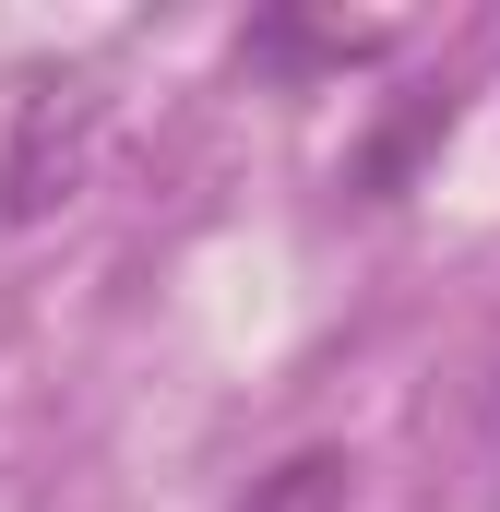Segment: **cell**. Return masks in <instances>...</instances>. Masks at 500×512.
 <instances>
[{"instance_id": "obj_1", "label": "cell", "mask_w": 500, "mask_h": 512, "mask_svg": "<svg viewBox=\"0 0 500 512\" xmlns=\"http://www.w3.org/2000/svg\"><path fill=\"white\" fill-rule=\"evenodd\" d=\"M96 143H108V84L96 72H36L24 108H12V143H0V215L48 227L60 203H84Z\"/></svg>"}, {"instance_id": "obj_2", "label": "cell", "mask_w": 500, "mask_h": 512, "mask_svg": "<svg viewBox=\"0 0 500 512\" xmlns=\"http://www.w3.org/2000/svg\"><path fill=\"white\" fill-rule=\"evenodd\" d=\"M346 477H358V465H346L334 441H310V453L262 465V477H250V489H239L227 512H346Z\"/></svg>"}]
</instances>
